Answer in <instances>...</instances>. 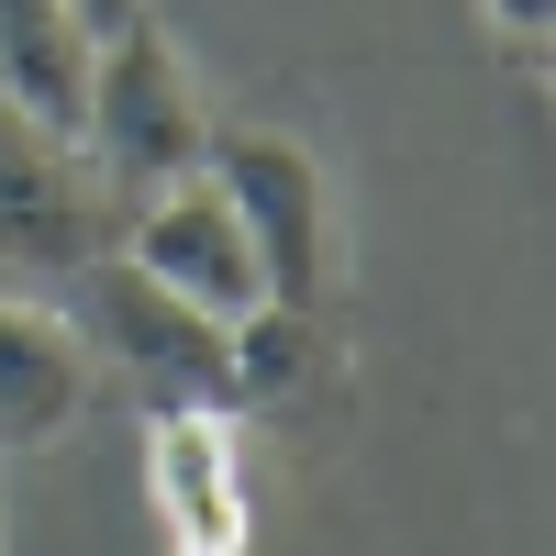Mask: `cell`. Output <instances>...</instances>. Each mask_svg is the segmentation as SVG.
I'll return each mask as SVG.
<instances>
[{
	"label": "cell",
	"mask_w": 556,
	"mask_h": 556,
	"mask_svg": "<svg viewBox=\"0 0 556 556\" xmlns=\"http://www.w3.org/2000/svg\"><path fill=\"white\" fill-rule=\"evenodd\" d=\"M78 156L101 167V190H167V178H201L212 167V112L190 67H178V45L134 12L123 34L89 45V101H78Z\"/></svg>",
	"instance_id": "1"
},
{
	"label": "cell",
	"mask_w": 556,
	"mask_h": 556,
	"mask_svg": "<svg viewBox=\"0 0 556 556\" xmlns=\"http://www.w3.org/2000/svg\"><path fill=\"white\" fill-rule=\"evenodd\" d=\"M89 290H101V334L89 345H112V367L146 401H212L223 412V323H201L190 301H167L156 278H134L123 256L89 267Z\"/></svg>",
	"instance_id": "6"
},
{
	"label": "cell",
	"mask_w": 556,
	"mask_h": 556,
	"mask_svg": "<svg viewBox=\"0 0 556 556\" xmlns=\"http://www.w3.org/2000/svg\"><path fill=\"white\" fill-rule=\"evenodd\" d=\"M123 267L156 278L167 301H190L201 323H245V312L267 301V267H256V245H245L235 201L212 190V167L146 190V212H134V235H123Z\"/></svg>",
	"instance_id": "4"
},
{
	"label": "cell",
	"mask_w": 556,
	"mask_h": 556,
	"mask_svg": "<svg viewBox=\"0 0 556 556\" xmlns=\"http://www.w3.org/2000/svg\"><path fill=\"white\" fill-rule=\"evenodd\" d=\"M134 12H146V0H78V23H89V34H123Z\"/></svg>",
	"instance_id": "10"
},
{
	"label": "cell",
	"mask_w": 556,
	"mask_h": 556,
	"mask_svg": "<svg viewBox=\"0 0 556 556\" xmlns=\"http://www.w3.org/2000/svg\"><path fill=\"white\" fill-rule=\"evenodd\" d=\"M89 390H101V345L78 334L56 301L0 290V456H45L78 434Z\"/></svg>",
	"instance_id": "5"
},
{
	"label": "cell",
	"mask_w": 556,
	"mask_h": 556,
	"mask_svg": "<svg viewBox=\"0 0 556 556\" xmlns=\"http://www.w3.org/2000/svg\"><path fill=\"white\" fill-rule=\"evenodd\" d=\"M479 12H490V34L513 45V56H534V45L556 34V0H479Z\"/></svg>",
	"instance_id": "9"
},
{
	"label": "cell",
	"mask_w": 556,
	"mask_h": 556,
	"mask_svg": "<svg viewBox=\"0 0 556 556\" xmlns=\"http://www.w3.org/2000/svg\"><path fill=\"white\" fill-rule=\"evenodd\" d=\"M112 256V212H101V167L78 156V134L34 123L0 101V267L23 278H89Z\"/></svg>",
	"instance_id": "3"
},
{
	"label": "cell",
	"mask_w": 556,
	"mask_h": 556,
	"mask_svg": "<svg viewBox=\"0 0 556 556\" xmlns=\"http://www.w3.org/2000/svg\"><path fill=\"white\" fill-rule=\"evenodd\" d=\"M212 190L235 201L245 245L267 267V301L323 312V290H334V190H323L312 146H290V134H212Z\"/></svg>",
	"instance_id": "2"
},
{
	"label": "cell",
	"mask_w": 556,
	"mask_h": 556,
	"mask_svg": "<svg viewBox=\"0 0 556 556\" xmlns=\"http://www.w3.org/2000/svg\"><path fill=\"white\" fill-rule=\"evenodd\" d=\"M0 556H12V545H0Z\"/></svg>",
	"instance_id": "11"
},
{
	"label": "cell",
	"mask_w": 556,
	"mask_h": 556,
	"mask_svg": "<svg viewBox=\"0 0 556 556\" xmlns=\"http://www.w3.org/2000/svg\"><path fill=\"white\" fill-rule=\"evenodd\" d=\"M89 34L78 0H0V101L78 134V101H89Z\"/></svg>",
	"instance_id": "8"
},
{
	"label": "cell",
	"mask_w": 556,
	"mask_h": 556,
	"mask_svg": "<svg viewBox=\"0 0 556 556\" xmlns=\"http://www.w3.org/2000/svg\"><path fill=\"white\" fill-rule=\"evenodd\" d=\"M146 490H156V523L178 556H245V468H235V434H223L212 401H156Z\"/></svg>",
	"instance_id": "7"
}]
</instances>
